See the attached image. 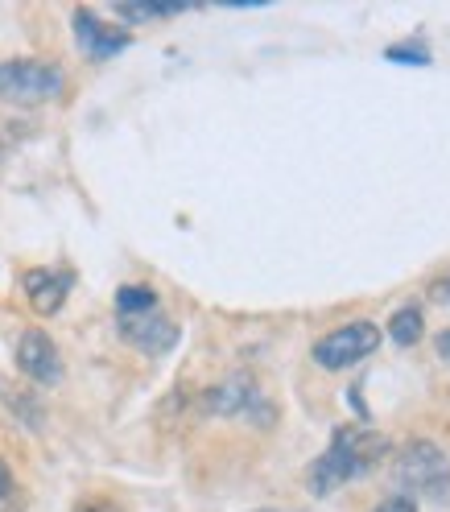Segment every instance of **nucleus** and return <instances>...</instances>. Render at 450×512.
I'll list each match as a JSON object with an SVG mask.
<instances>
[{
  "mask_svg": "<svg viewBox=\"0 0 450 512\" xmlns=\"http://www.w3.org/2000/svg\"><path fill=\"white\" fill-rule=\"evenodd\" d=\"M203 409H207V413H219V418L252 422V426H269V422H273V405H269V397L256 389L248 376H232V380L215 384V389H207Z\"/></svg>",
  "mask_w": 450,
  "mask_h": 512,
  "instance_id": "obj_5",
  "label": "nucleus"
},
{
  "mask_svg": "<svg viewBox=\"0 0 450 512\" xmlns=\"http://www.w3.org/2000/svg\"><path fill=\"white\" fill-rule=\"evenodd\" d=\"M397 479L413 492H430L438 496L450 484V467L446 455L438 451L434 442H409L405 451L397 455Z\"/></svg>",
  "mask_w": 450,
  "mask_h": 512,
  "instance_id": "obj_6",
  "label": "nucleus"
},
{
  "mask_svg": "<svg viewBox=\"0 0 450 512\" xmlns=\"http://www.w3.org/2000/svg\"><path fill=\"white\" fill-rule=\"evenodd\" d=\"M116 327L128 347L141 356H166L178 347V323L162 310L149 285H120L116 290Z\"/></svg>",
  "mask_w": 450,
  "mask_h": 512,
  "instance_id": "obj_2",
  "label": "nucleus"
},
{
  "mask_svg": "<svg viewBox=\"0 0 450 512\" xmlns=\"http://www.w3.org/2000/svg\"><path fill=\"white\" fill-rule=\"evenodd\" d=\"M389 62H409V67H430V46L426 42H401L384 50Z\"/></svg>",
  "mask_w": 450,
  "mask_h": 512,
  "instance_id": "obj_12",
  "label": "nucleus"
},
{
  "mask_svg": "<svg viewBox=\"0 0 450 512\" xmlns=\"http://www.w3.org/2000/svg\"><path fill=\"white\" fill-rule=\"evenodd\" d=\"M389 451V442L372 430H360V426H335L327 451L314 459L310 467V492L314 496H331L335 488L343 484H356L364 479L380 459Z\"/></svg>",
  "mask_w": 450,
  "mask_h": 512,
  "instance_id": "obj_1",
  "label": "nucleus"
},
{
  "mask_svg": "<svg viewBox=\"0 0 450 512\" xmlns=\"http://www.w3.org/2000/svg\"><path fill=\"white\" fill-rule=\"evenodd\" d=\"M430 298H434V302H442V306H450V273H446L442 281H434V290H430Z\"/></svg>",
  "mask_w": 450,
  "mask_h": 512,
  "instance_id": "obj_15",
  "label": "nucleus"
},
{
  "mask_svg": "<svg viewBox=\"0 0 450 512\" xmlns=\"http://www.w3.org/2000/svg\"><path fill=\"white\" fill-rule=\"evenodd\" d=\"M380 347V327L368 323V318H360V323H343L335 331H327L323 339L314 343V364L323 372H343L351 364L368 360L372 351Z\"/></svg>",
  "mask_w": 450,
  "mask_h": 512,
  "instance_id": "obj_4",
  "label": "nucleus"
},
{
  "mask_svg": "<svg viewBox=\"0 0 450 512\" xmlns=\"http://www.w3.org/2000/svg\"><path fill=\"white\" fill-rule=\"evenodd\" d=\"M190 5H128V0H120V5H112V13L120 21H162V17H178L186 13Z\"/></svg>",
  "mask_w": 450,
  "mask_h": 512,
  "instance_id": "obj_11",
  "label": "nucleus"
},
{
  "mask_svg": "<svg viewBox=\"0 0 450 512\" xmlns=\"http://www.w3.org/2000/svg\"><path fill=\"white\" fill-rule=\"evenodd\" d=\"M67 87V75H62L58 62L46 58H5L0 62V100L13 108H38L50 104Z\"/></svg>",
  "mask_w": 450,
  "mask_h": 512,
  "instance_id": "obj_3",
  "label": "nucleus"
},
{
  "mask_svg": "<svg viewBox=\"0 0 450 512\" xmlns=\"http://www.w3.org/2000/svg\"><path fill=\"white\" fill-rule=\"evenodd\" d=\"M9 496H13V471L5 459H0V500H9Z\"/></svg>",
  "mask_w": 450,
  "mask_h": 512,
  "instance_id": "obj_14",
  "label": "nucleus"
},
{
  "mask_svg": "<svg viewBox=\"0 0 450 512\" xmlns=\"http://www.w3.org/2000/svg\"><path fill=\"white\" fill-rule=\"evenodd\" d=\"M21 290H25L29 306H34V314H46L50 318V314L62 310V302L71 298L75 269H67V265H58V269H29L21 277Z\"/></svg>",
  "mask_w": 450,
  "mask_h": 512,
  "instance_id": "obj_8",
  "label": "nucleus"
},
{
  "mask_svg": "<svg viewBox=\"0 0 450 512\" xmlns=\"http://www.w3.org/2000/svg\"><path fill=\"white\" fill-rule=\"evenodd\" d=\"M422 327H426V318L417 306H401L393 318H389V339L397 347H413L417 339H422Z\"/></svg>",
  "mask_w": 450,
  "mask_h": 512,
  "instance_id": "obj_10",
  "label": "nucleus"
},
{
  "mask_svg": "<svg viewBox=\"0 0 450 512\" xmlns=\"http://www.w3.org/2000/svg\"><path fill=\"white\" fill-rule=\"evenodd\" d=\"M71 25H75V42L79 50L91 58V62H108L116 54H124L128 46H133V34L112 21H104L95 9H75L71 13Z\"/></svg>",
  "mask_w": 450,
  "mask_h": 512,
  "instance_id": "obj_7",
  "label": "nucleus"
},
{
  "mask_svg": "<svg viewBox=\"0 0 450 512\" xmlns=\"http://www.w3.org/2000/svg\"><path fill=\"white\" fill-rule=\"evenodd\" d=\"M261 512H281V508H261Z\"/></svg>",
  "mask_w": 450,
  "mask_h": 512,
  "instance_id": "obj_17",
  "label": "nucleus"
},
{
  "mask_svg": "<svg viewBox=\"0 0 450 512\" xmlns=\"http://www.w3.org/2000/svg\"><path fill=\"white\" fill-rule=\"evenodd\" d=\"M434 347H438V356H442V360L450 364V327H446V331H442V335L434 339Z\"/></svg>",
  "mask_w": 450,
  "mask_h": 512,
  "instance_id": "obj_16",
  "label": "nucleus"
},
{
  "mask_svg": "<svg viewBox=\"0 0 450 512\" xmlns=\"http://www.w3.org/2000/svg\"><path fill=\"white\" fill-rule=\"evenodd\" d=\"M17 368L34 384H58L62 380V356L46 331H25L17 339Z\"/></svg>",
  "mask_w": 450,
  "mask_h": 512,
  "instance_id": "obj_9",
  "label": "nucleus"
},
{
  "mask_svg": "<svg viewBox=\"0 0 450 512\" xmlns=\"http://www.w3.org/2000/svg\"><path fill=\"white\" fill-rule=\"evenodd\" d=\"M376 512H417V496H409V492H401V496H389Z\"/></svg>",
  "mask_w": 450,
  "mask_h": 512,
  "instance_id": "obj_13",
  "label": "nucleus"
}]
</instances>
